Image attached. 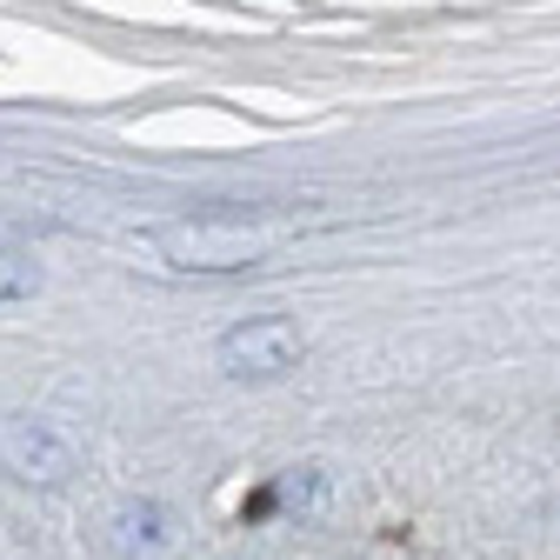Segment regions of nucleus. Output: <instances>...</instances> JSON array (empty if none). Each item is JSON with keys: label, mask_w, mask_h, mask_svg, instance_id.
Wrapping results in <instances>:
<instances>
[{"label": "nucleus", "mask_w": 560, "mask_h": 560, "mask_svg": "<svg viewBox=\"0 0 560 560\" xmlns=\"http://www.w3.org/2000/svg\"><path fill=\"white\" fill-rule=\"evenodd\" d=\"M280 241V228L267 221H234V214H200V221H174V228H154V247L187 267V273H234V267H254L267 260Z\"/></svg>", "instance_id": "1"}, {"label": "nucleus", "mask_w": 560, "mask_h": 560, "mask_svg": "<svg viewBox=\"0 0 560 560\" xmlns=\"http://www.w3.org/2000/svg\"><path fill=\"white\" fill-rule=\"evenodd\" d=\"M301 354H307V340H301V327H294L288 314H254V320L228 327L221 347H214L221 374H228V381H247V387L288 381V374L301 368Z\"/></svg>", "instance_id": "2"}, {"label": "nucleus", "mask_w": 560, "mask_h": 560, "mask_svg": "<svg viewBox=\"0 0 560 560\" xmlns=\"http://www.w3.org/2000/svg\"><path fill=\"white\" fill-rule=\"evenodd\" d=\"M0 467L14 480H27V487H60V480H74L81 447L47 413H8L0 420Z\"/></svg>", "instance_id": "3"}, {"label": "nucleus", "mask_w": 560, "mask_h": 560, "mask_svg": "<svg viewBox=\"0 0 560 560\" xmlns=\"http://www.w3.org/2000/svg\"><path fill=\"white\" fill-rule=\"evenodd\" d=\"M107 547L120 560H167L180 547V514L154 494H140V501H120L107 514Z\"/></svg>", "instance_id": "4"}, {"label": "nucleus", "mask_w": 560, "mask_h": 560, "mask_svg": "<svg viewBox=\"0 0 560 560\" xmlns=\"http://www.w3.org/2000/svg\"><path fill=\"white\" fill-rule=\"evenodd\" d=\"M34 294H40V267L27 254H14V247H0V307H8V301H34Z\"/></svg>", "instance_id": "5"}]
</instances>
